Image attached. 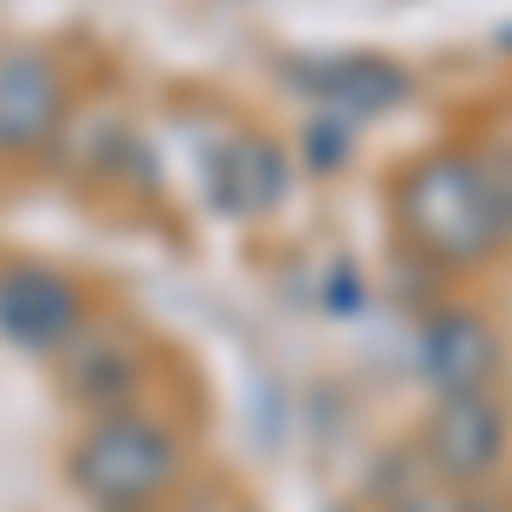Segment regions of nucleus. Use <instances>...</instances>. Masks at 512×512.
I'll return each instance as SVG.
<instances>
[{"mask_svg": "<svg viewBox=\"0 0 512 512\" xmlns=\"http://www.w3.org/2000/svg\"><path fill=\"white\" fill-rule=\"evenodd\" d=\"M396 219H403V239L424 260H437V267H478L512 233V198L478 158L437 151V158H417L403 171Z\"/></svg>", "mask_w": 512, "mask_h": 512, "instance_id": "obj_1", "label": "nucleus"}, {"mask_svg": "<svg viewBox=\"0 0 512 512\" xmlns=\"http://www.w3.org/2000/svg\"><path fill=\"white\" fill-rule=\"evenodd\" d=\"M69 478L96 512H144L178 478V437L144 410H96L69 451Z\"/></svg>", "mask_w": 512, "mask_h": 512, "instance_id": "obj_2", "label": "nucleus"}, {"mask_svg": "<svg viewBox=\"0 0 512 512\" xmlns=\"http://www.w3.org/2000/svg\"><path fill=\"white\" fill-rule=\"evenodd\" d=\"M424 458L437 465V478L451 485H478L506 465V410L492 390L437 396L431 424H424Z\"/></svg>", "mask_w": 512, "mask_h": 512, "instance_id": "obj_3", "label": "nucleus"}, {"mask_svg": "<svg viewBox=\"0 0 512 512\" xmlns=\"http://www.w3.org/2000/svg\"><path fill=\"white\" fill-rule=\"evenodd\" d=\"M62 117H69L62 69L48 55H35V48L0 55V158H35V151H48Z\"/></svg>", "mask_w": 512, "mask_h": 512, "instance_id": "obj_4", "label": "nucleus"}, {"mask_svg": "<svg viewBox=\"0 0 512 512\" xmlns=\"http://www.w3.org/2000/svg\"><path fill=\"white\" fill-rule=\"evenodd\" d=\"M82 335V294L48 267H7L0 274V342L28 355H55Z\"/></svg>", "mask_w": 512, "mask_h": 512, "instance_id": "obj_5", "label": "nucleus"}, {"mask_svg": "<svg viewBox=\"0 0 512 512\" xmlns=\"http://www.w3.org/2000/svg\"><path fill=\"white\" fill-rule=\"evenodd\" d=\"M417 355H424V376L437 383V396L492 390V376H499V335H492V321L472 315V308H444V315H431Z\"/></svg>", "mask_w": 512, "mask_h": 512, "instance_id": "obj_6", "label": "nucleus"}, {"mask_svg": "<svg viewBox=\"0 0 512 512\" xmlns=\"http://www.w3.org/2000/svg\"><path fill=\"white\" fill-rule=\"evenodd\" d=\"M294 82L335 117H376L396 96H410V76L396 62H383V55H321V62H301Z\"/></svg>", "mask_w": 512, "mask_h": 512, "instance_id": "obj_7", "label": "nucleus"}, {"mask_svg": "<svg viewBox=\"0 0 512 512\" xmlns=\"http://www.w3.org/2000/svg\"><path fill=\"white\" fill-rule=\"evenodd\" d=\"M205 178H212L219 212H239V219L267 212V205L287 192V164H280V151L267 137H233V144H219Z\"/></svg>", "mask_w": 512, "mask_h": 512, "instance_id": "obj_8", "label": "nucleus"}, {"mask_svg": "<svg viewBox=\"0 0 512 512\" xmlns=\"http://www.w3.org/2000/svg\"><path fill=\"white\" fill-rule=\"evenodd\" d=\"M62 355H69V390H76L89 410H123V403H130V390H137V355H130L123 335L82 328Z\"/></svg>", "mask_w": 512, "mask_h": 512, "instance_id": "obj_9", "label": "nucleus"}, {"mask_svg": "<svg viewBox=\"0 0 512 512\" xmlns=\"http://www.w3.org/2000/svg\"><path fill=\"white\" fill-rule=\"evenodd\" d=\"M403 512H478L472 492H444V499H410Z\"/></svg>", "mask_w": 512, "mask_h": 512, "instance_id": "obj_10", "label": "nucleus"}]
</instances>
